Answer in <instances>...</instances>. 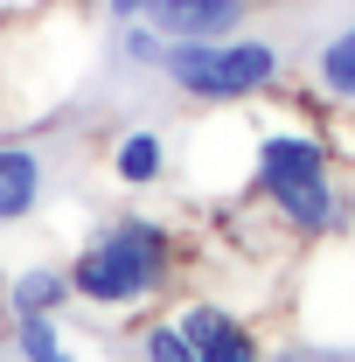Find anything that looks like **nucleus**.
<instances>
[{
	"instance_id": "nucleus-1",
	"label": "nucleus",
	"mask_w": 355,
	"mask_h": 362,
	"mask_svg": "<svg viewBox=\"0 0 355 362\" xmlns=\"http://www.w3.org/2000/svg\"><path fill=\"white\" fill-rule=\"evenodd\" d=\"M175 279V237L153 216H112V223L84 237L77 265H70V293L91 307H133L146 293H161Z\"/></svg>"
},
{
	"instance_id": "nucleus-2",
	"label": "nucleus",
	"mask_w": 355,
	"mask_h": 362,
	"mask_svg": "<svg viewBox=\"0 0 355 362\" xmlns=\"http://www.w3.org/2000/svg\"><path fill=\"white\" fill-rule=\"evenodd\" d=\"M286 56L265 35H216V42H168L161 56V77L195 98V105H237V98H258L279 84Z\"/></svg>"
},
{
	"instance_id": "nucleus-3",
	"label": "nucleus",
	"mask_w": 355,
	"mask_h": 362,
	"mask_svg": "<svg viewBox=\"0 0 355 362\" xmlns=\"http://www.w3.org/2000/svg\"><path fill=\"white\" fill-rule=\"evenodd\" d=\"M258 195L286 216L293 230H334V181H327V146L313 133H272L258 139Z\"/></svg>"
},
{
	"instance_id": "nucleus-4",
	"label": "nucleus",
	"mask_w": 355,
	"mask_h": 362,
	"mask_svg": "<svg viewBox=\"0 0 355 362\" xmlns=\"http://www.w3.org/2000/svg\"><path fill=\"white\" fill-rule=\"evenodd\" d=\"M251 14V0H146L139 21H153L168 42H216V35H237Z\"/></svg>"
},
{
	"instance_id": "nucleus-5",
	"label": "nucleus",
	"mask_w": 355,
	"mask_h": 362,
	"mask_svg": "<svg viewBox=\"0 0 355 362\" xmlns=\"http://www.w3.org/2000/svg\"><path fill=\"white\" fill-rule=\"evenodd\" d=\"M175 327L188 334L195 362H258V334H251V320H237L230 307H216V300H195V307H181Z\"/></svg>"
},
{
	"instance_id": "nucleus-6",
	"label": "nucleus",
	"mask_w": 355,
	"mask_h": 362,
	"mask_svg": "<svg viewBox=\"0 0 355 362\" xmlns=\"http://www.w3.org/2000/svg\"><path fill=\"white\" fill-rule=\"evenodd\" d=\"M42 202V160L28 146H0V223H21Z\"/></svg>"
},
{
	"instance_id": "nucleus-7",
	"label": "nucleus",
	"mask_w": 355,
	"mask_h": 362,
	"mask_svg": "<svg viewBox=\"0 0 355 362\" xmlns=\"http://www.w3.org/2000/svg\"><path fill=\"white\" fill-rule=\"evenodd\" d=\"M313 77H320V90H327V98L355 105V21H349V28H334V35L320 42V56H313Z\"/></svg>"
},
{
	"instance_id": "nucleus-8",
	"label": "nucleus",
	"mask_w": 355,
	"mask_h": 362,
	"mask_svg": "<svg viewBox=\"0 0 355 362\" xmlns=\"http://www.w3.org/2000/svg\"><path fill=\"white\" fill-rule=\"evenodd\" d=\"M112 168H119L126 188L161 181V175H168V146H161V133H126V139H119V153H112Z\"/></svg>"
},
{
	"instance_id": "nucleus-9",
	"label": "nucleus",
	"mask_w": 355,
	"mask_h": 362,
	"mask_svg": "<svg viewBox=\"0 0 355 362\" xmlns=\"http://www.w3.org/2000/svg\"><path fill=\"white\" fill-rule=\"evenodd\" d=\"M14 314H56L63 300H70V272H49V265H28L14 279Z\"/></svg>"
},
{
	"instance_id": "nucleus-10",
	"label": "nucleus",
	"mask_w": 355,
	"mask_h": 362,
	"mask_svg": "<svg viewBox=\"0 0 355 362\" xmlns=\"http://www.w3.org/2000/svg\"><path fill=\"white\" fill-rule=\"evenodd\" d=\"M14 349L28 362H70V349H63V327L49 314H21V327H14Z\"/></svg>"
},
{
	"instance_id": "nucleus-11",
	"label": "nucleus",
	"mask_w": 355,
	"mask_h": 362,
	"mask_svg": "<svg viewBox=\"0 0 355 362\" xmlns=\"http://www.w3.org/2000/svg\"><path fill=\"white\" fill-rule=\"evenodd\" d=\"M139 362H195V349H188V334H181L175 320H153L139 334Z\"/></svg>"
},
{
	"instance_id": "nucleus-12",
	"label": "nucleus",
	"mask_w": 355,
	"mask_h": 362,
	"mask_svg": "<svg viewBox=\"0 0 355 362\" xmlns=\"http://www.w3.org/2000/svg\"><path fill=\"white\" fill-rule=\"evenodd\" d=\"M272 362H355V349H320V341H300V349H279Z\"/></svg>"
},
{
	"instance_id": "nucleus-13",
	"label": "nucleus",
	"mask_w": 355,
	"mask_h": 362,
	"mask_svg": "<svg viewBox=\"0 0 355 362\" xmlns=\"http://www.w3.org/2000/svg\"><path fill=\"white\" fill-rule=\"evenodd\" d=\"M105 7H112L119 21H139V14H146V0H105Z\"/></svg>"
}]
</instances>
